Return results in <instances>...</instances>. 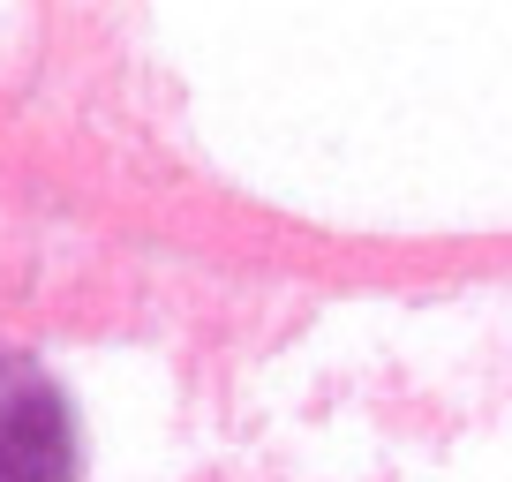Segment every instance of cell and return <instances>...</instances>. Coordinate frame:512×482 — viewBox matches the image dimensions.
Listing matches in <instances>:
<instances>
[{"label": "cell", "instance_id": "obj_1", "mask_svg": "<svg viewBox=\"0 0 512 482\" xmlns=\"http://www.w3.org/2000/svg\"><path fill=\"white\" fill-rule=\"evenodd\" d=\"M0 482H76L68 400L23 354H0Z\"/></svg>", "mask_w": 512, "mask_h": 482}]
</instances>
